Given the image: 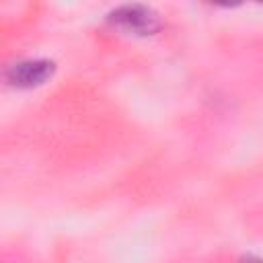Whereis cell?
<instances>
[{
    "label": "cell",
    "mask_w": 263,
    "mask_h": 263,
    "mask_svg": "<svg viewBox=\"0 0 263 263\" xmlns=\"http://www.w3.org/2000/svg\"><path fill=\"white\" fill-rule=\"evenodd\" d=\"M109 21L117 29H121L129 35H152L160 27L158 14L152 8L142 6V4L119 6L109 14Z\"/></svg>",
    "instance_id": "obj_1"
},
{
    "label": "cell",
    "mask_w": 263,
    "mask_h": 263,
    "mask_svg": "<svg viewBox=\"0 0 263 263\" xmlns=\"http://www.w3.org/2000/svg\"><path fill=\"white\" fill-rule=\"evenodd\" d=\"M242 263H263V261H261V259H257V257H247Z\"/></svg>",
    "instance_id": "obj_3"
},
{
    "label": "cell",
    "mask_w": 263,
    "mask_h": 263,
    "mask_svg": "<svg viewBox=\"0 0 263 263\" xmlns=\"http://www.w3.org/2000/svg\"><path fill=\"white\" fill-rule=\"evenodd\" d=\"M55 66L49 60L35 58V60H21L6 70V80L16 88H33L47 82L53 74Z\"/></svg>",
    "instance_id": "obj_2"
}]
</instances>
